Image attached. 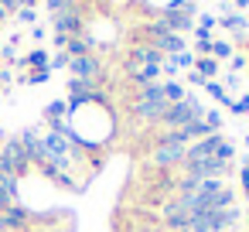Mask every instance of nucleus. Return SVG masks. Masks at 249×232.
Here are the masks:
<instances>
[{"label": "nucleus", "instance_id": "9", "mask_svg": "<svg viewBox=\"0 0 249 232\" xmlns=\"http://www.w3.org/2000/svg\"><path fill=\"white\" fill-rule=\"evenodd\" d=\"M195 72H198L205 82H212V79H215V72H218V62H215V58H208V55H205V58H195Z\"/></svg>", "mask_w": 249, "mask_h": 232}, {"label": "nucleus", "instance_id": "12", "mask_svg": "<svg viewBox=\"0 0 249 232\" xmlns=\"http://www.w3.org/2000/svg\"><path fill=\"white\" fill-rule=\"evenodd\" d=\"M222 28L242 35V31H246V18H239V14H225V18H222Z\"/></svg>", "mask_w": 249, "mask_h": 232}, {"label": "nucleus", "instance_id": "5", "mask_svg": "<svg viewBox=\"0 0 249 232\" xmlns=\"http://www.w3.org/2000/svg\"><path fill=\"white\" fill-rule=\"evenodd\" d=\"M184 154H188L184 143H174V140L160 137V140H157V150H154V161H157L160 167H178V164H184Z\"/></svg>", "mask_w": 249, "mask_h": 232}, {"label": "nucleus", "instance_id": "15", "mask_svg": "<svg viewBox=\"0 0 249 232\" xmlns=\"http://www.w3.org/2000/svg\"><path fill=\"white\" fill-rule=\"evenodd\" d=\"M171 62H174L178 69H195V55H191V52H181V55H174Z\"/></svg>", "mask_w": 249, "mask_h": 232}, {"label": "nucleus", "instance_id": "19", "mask_svg": "<svg viewBox=\"0 0 249 232\" xmlns=\"http://www.w3.org/2000/svg\"><path fill=\"white\" fill-rule=\"evenodd\" d=\"M21 21H24V24H35V11H28V7H21Z\"/></svg>", "mask_w": 249, "mask_h": 232}, {"label": "nucleus", "instance_id": "4", "mask_svg": "<svg viewBox=\"0 0 249 232\" xmlns=\"http://www.w3.org/2000/svg\"><path fill=\"white\" fill-rule=\"evenodd\" d=\"M167 99L164 96H137V103H133V113L140 116V120H147V123H160V116L167 113Z\"/></svg>", "mask_w": 249, "mask_h": 232}, {"label": "nucleus", "instance_id": "26", "mask_svg": "<svg viewBox=\"0 0 249 232\" xmlns=\"http://www.w3.org/2000/svg\"><path fill=\"white\" fill-rule=\"evenodd\" d=\"M0 82H4V75H0Z\"/></svg>", "mask_w": 249, "mask_h": 232}, {"label": "nucleus", "instance_id": "10", "mask_svg": "<svg viewBox=\"0 0 249 232\" xmlns=\"http://www.w3.org/2000/svg\"><path fill=\"white\" fill-rule=\"evenodd\" d=\"M65 116H69V103H62V99H58V103H48V109H45V120H48V123H58V120H65Z\"/></svg>", "mask_w": 249, "mask_h": 232}, {"label": "nucleus", "instance_id": "2", "mask_svg": "<svg viewBox=\"0 0 249 232\" xmlns=\"http://www.w3.org/2000/svg\"><path fill=\"white\" fill-rule=\"evenodd\" d=\"M201 116H205L201 99H198L195 92H188L181 103H171V106H167V113L160 116V126H167V130H184L188 123H195V120H201Z\"/></svg>", "mask_w": 249, "mask_h": 232}, {"label": "nucleus", "instance_id": "6", "mask_svg": "<svg viewBox=\"0 0 249 232\" xmlns=\"http://www.w3.org/2000/svg\"><path fill=\"white\" fill-rule=\"evenodd\" d=\"M0 154H4V161H7V171H11L14 178H21V174L28 171V164H31V157L24 154V147H21V140H18V137H14V140H7Z\"/></svg>", "mask_w": 249, "mask_h": 232}, {"label": "nucleus", "instance_id": "3", "mask_svg": "<svg viewBox=\"0 0 249 232\" xmlns=\"http://www.w3.org/2000/svg\"><path fill=\"white\" fill-rule=\"evenodd\" d=\"M69 72H72V79H82V82H92V86L103 82V62H99L96 55L69 58Z\"/></svg>", "mask_w": 249, "mask_h": 232}, {"label": "nucleus", "instance_id": "21", "mask_svg": "<svg viewBox=\"0 0 249 232\" xmlns=\"http://www.w3.org/2000/svg\"><path fill=\"white\" fill-rule=\"evenodd\" d=\"M212 24H215V18H212V14H201V31H208Z\"/></svg>", "mask_w": 249, "mask_h": 232}, {"label": "nucleus", "instance_id": "13", "mask_svg": "<svg viewBox=\"0 0 249 232\" xmlns=\"http://www.w3.org/2000/svg\"><path fill=\"white\" fill-rule=\"evenodd\" d=\"M21 62H24V65H35L38 72H41V69H48V55H45L41 48H35V52H31L28 58H21Z\"/></svg>", "mask_w": 249, "mask_h": 232}, {"label": "nucleus", "instance_id": "22", "mask_svg": "<svg viewBox=\"0 0 249 232\" xmlns=\"http://www.w3.org/2000/svg\"><path fill=\"white\" fill-rule=\"evenodd\" d=\"M232 69H246V58L242 55H232Z\"/></svg>", "mask_w": 249, "mask_h": 232}, {"label": "nucleus", "instance_id": "1", "mask_svg": "<svg viewBox=\"0 0 249 232\" xmlns=\"http://www.w3.org/2000/svg\"><path fill=\"white\" fill-rule=\"evenodd\" d=\"M184 171L191 178H198V181H222L232 167H229V161H222L215 154H195V150H188L184 154Z\"/></svg>", "mask_w": 249, "mask_h": 232}, {"label": "nucleus", "instance_id": "8", "mask_svg": "<svg viewBox=\"0 0 249 232\" xmlns=\"http://www.w3.org/2000/svg\"><path fill=\"white\" fill-rule=\"evenodd\" d=\"M0 218L7 222V229H24V225H28V212H24L21 205H11L7 212H0Z\"/></svg>", "mask_w": 249, "mask_h": 232}, {"label": "nucleus", "instance_id": "17", "mask_svg": "<svg viewBox=\"0 0 249 232\" xmlns=\"http://www.w3.org/2000/svg\"><path fill=\"white\" fill-rule=\"evenodd\" d=\"M48 75H52V69H41V72H35V75H31L28 82H31V86H38V82H45Z\"/></svg>", "mask_w": 249, "mask_h": 232}, {"label": "nucleus", "instance_id": "18", "mask_svg": "<svg viewBox=\"0 0 249 232\" xmlns=\"http://www.w3.org/2000/svg\"><path fill=\"white\" fill-rule=\"evenodd\" d=\"M232 109H235V113H242V116H246V113H249V99H235V103H232Z\"/></svg>", "mask_w": 249, "mask_h": 232}, {"label": "nucleus", "instance_id": "20", "mask_svg": "<svg viewBox=\"0 0 249 232\" xmlns=\"http://www.w3.org/2000/svg\"><path fill=\"white\" fill-rule=\"evenodd\" d=\"M0 7H4V11H14V7H21V0H0Z\"/></svg>", "mask_w": 249, "mask_h": 232}, {"label": "nucleus", "instance_id": "23", "mask_svg": "<svg viewBox=\"0 0 249 232\" xmlns=\"http://www.w3.org/2000/svg\"><path fill=\"white\" fill-rule=\"evenodd\" d=\"M235 7H242V11H246V7H249V0H235Z\"/></svg>", "mask_w": 249, "mask_h": 232}, {"label": "nucleus", "instance_id": "11", "mask_svg": "<svg viewBox=\"0 0 249 232\" xmlns=\"http://www.w3.org/2000/svg\"><path fill=\"white\" fill-rule=\"evenodd\" d=\"M184 96H188V92H184V86H181L178 79H174V82H164V99H167V103H181Z\"/></svg>", "mask_w": 249, "mask_h": 232}, {"label": "nucleus", "instance_id": "14", "mask_svg": "<svg viewBox=\"0 0 249 232\" xmlns=\"http://www.w3.org/2000/svg\"><path fill=\"white\" fill-rule=\"evenodd\" d=\"M212 55H215V58H225V55L232 58V45H229V41H212Z\"/></svg>", "mask_w": 249, "mask_h": 232}, {"label": "nucleus", "instance_id": "7", "mask_svg": "<svg viewBox=\"0 0 249 232\" xmlns=\"http://www.w3.org/2000/svg\"><path fill=\"white\" fill-rule=\"evenodd\" d=\"M52 24H55V35H62V38L82 35V14H79V7L75 11H65V14H55Z\"/></svg>", "mask_w": 249, "mask_h": 232}, {"label": "nucleus", "instance_id": "16", "mask_svg": "<svg viewBox=\"0 0 249 232\" xmlns=\"http://www.w3.org/2000/svg\"><path fill=\"white\" fill-rule=\"evenodd\" d=\"M205 123L212 126V133H218V126H222V116H218L215 109H205Z\"/></svg>", "mask_w": 249, "mask_h": 232}, {"label": "nucleus", "instance_id": "24", "mask_svg": "<svg viewBox=\"0 0 249 232\" xmlns=\"http://www.w3.org/2000/svg\"><path fill=\"white\" fill-rule=\"evenodd\" d=\"M174 232H191V229H174Z\"/></svg>", "mask_w": 249, "mask_h": 232}, {"label": "nucleus", "instance_id": "25", "mask_svg": "<svg viewBox=\"0 0 249 232\" xmlns=\"http://www.w3.org/2000/svg\"><path fill=\"white\" fill-rule=\"evenodd\" d=\"M246 143H249V133H246Z\"/></svg>", "mask_w": 249, "mask_h": 232}]
</instances>
